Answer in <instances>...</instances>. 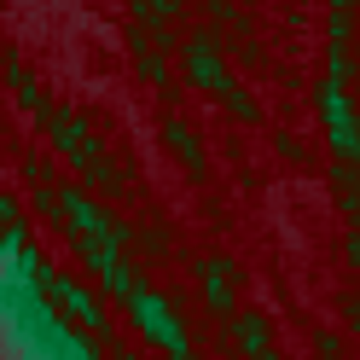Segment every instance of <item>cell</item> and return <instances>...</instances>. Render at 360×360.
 <instances>
[{
	"label": "cell",
	"mask_w": 360,
	"mask_h": 360,
	"mask_svg": "<svg viewBox=\"0 0 360 360\" xmlns=\"http://www.w3.org/2000/svg\"><path fill=\"white\" fill-rule=\"evenodd\" d=\"M204 274H210V302L227 308V302H233V297H227V274H233V267H227V262H210ZM233 279H238V274H233Z\"/></svg>",
	"instance_id": "1"
},
{
	"label": "cell",
	"mask_w": 360,
	"mask_h": 360,
	"mask_svg": "<svg viewBox=\"0 0 360 360\" xmlns=\"http://www.w3.org/2000/svg\"><path fill=\"white\" fill-rule=\"evenodd\" d=\"M169 140H174V151H186V157H198V146H192V134H186V128H180V122L169 128Z\"/></svg>",
	"instance_id": "3"
},
{
	"label": "cell",
	"mask_w": 360,
	"mask_h": 360,
	"mask_svg": "<svg viewBox=\"0 0 360 360\" xmlns=\"http://www.w3.org/2000/svg\"><path fill=\"white\" fill-rule=\"evenodd\" d=\"M238 343H244V354H267V331H262V320H238Z\"/></svg>",
	"instance_id": "2"
}]
</instances>
